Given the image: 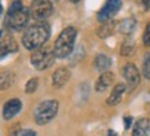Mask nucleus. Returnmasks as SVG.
<instances>
[{
    "label": "nucleus",
    "instance_id": "nucleus-1",
    "mask_svg": "<svg viewBox=\"0 0 150 136\" xmlns=\"http://www.w3.org/2000/svg\"><path fill=\"white\" fill-rule=\"evenodd\" d=\"M50 35H51V30H50V25L48 23H46V22L35 23V25L29 26L23 32L22 44L28 50L36 51L50 39Z\"/></svg>",
    "mask_w": 150,
    "mask_h": 136
},
{
    "label": "nucleus",
    "instance_id": "nucleus-2",
    "mask_svg": "<svg viewBox=\"0 0 150 136\" xmlns=\"http://www.w3.org/2000/svg\"><path fill=\"white\" fill-rule=\"evenodd\" d=\"M29 21V11L26 7H23L21 0H14L10 6L7 15L4 19V25L10 30H22L23 26Z\"/></svg>",
    "mask_w": 150,
    "mask_h": 136
},
{
    "label": "nucleus",
    "instance_id": "nucleus-3",
    "mask_svg": "<svg viewBox=\"0 0 150 136\" xmlns=\"http://www.w3.org/2000/svg\"><path fill=\"white\" fill-rule=\"evenodd\" d=\"M76 36H77V29L73 26L65 27L61 32L54 45V54L57 58H66L72 54Z\"/></svg>",
    "mask_w": 150,
    "mask_h": 136
},
{
    "label": "nucleus",
    "instance_id": "nucleus-4",
    "mask_svg": "<svg viewBox=\"0 0 150 136\" xmlns=\"http://www.w3.org/2000/svg\"><path fill=\"white\" fill-rule=\"evenodd\" d=\"M58 107L59 104L57 100L50 99V100H44L39 103L36 109H35V121H36L39 125H44V124H48L52 120V118L57 116L58 113Z\"/></svg>",
    "mask_w": 150,
    "mask_h": 136
},
{
    "label": "nucleus",
    "instance_id": "nucleus-5",
    "mask_svg": "<svg viewBox=\"0 0 150 136\" xmlns=\"http://www.w3.org/2000/svg\"><path fill=\"white\" fill-rule=\"evenodd\" d=\"M54 51H51L50 48H39L32 54L30 62H32L33 68H36L37 70H46L54 63Z\"/></svg>",
    "mask_w": 150,
    "mask_h": 136
},
{
    "label": "nucleus",
    "instance_id": "nucleus-6",
    "mask_svg": "<svg viewBox=\"0 0 150 136\" xmlns=\"http://www.w3.org/2000/svg\"><path fill=\"white\" fill-rule=\"evenodd\" d=\"M30 14L36 21H44L52 14V3L50 0H33L30 4Z\"/></svg>",
    "mask_w": 150,
    "mask_h": 136
},
{
    "label": "nucleus",
    "instance_id": "nucleus-7",
    "mask_svg": "<svg viewBox=\"0 0 150 136\" xmlns=\"http://www.w3.org/2000/svg\"><path fill=\"white\" fill-rule=\"evenodd\" d=\"M123 4V0H106L105 6L100 8V11L98 13V19L100 22H108L112 19V17H114L118 13V10Z\"/></svg>",
    "mask_w": 150,
    "mask_h": 136
},
{
    "label": "nucleus",
    "instance_id": "nucleus-8",
    "mask_svg": "<svg viewBox=\"0 0 150 136\" xmlns=\"http://www.w3.org/2000/svg\"><path fill=\"white\" fill-rule=\"evenodd\" d=\"M123 76L127 81L129 89H134L141 82V74L138 72V68L134 63H127L123 68Z\"/></svg>",
    "mask_w": 150,
    "mask_h": 136
},
{
    "label": "nucleus",
    "instance_id": "nucleus-9",
    "mask_svg": "<svg viewBox=\"0 0 150 136\" xmlns=\"http://www.w3.org/2000/svg\"><path fill=\"white\" fill-rule=\"evenodd\" d=\"M17 50H18V45H17V41L14 40V37L7 36L3 40L0 39V59H3L8 54L17 52Z\"/></svg>",
    "mask_w": 150,
    "mask_h": 136
},
{
    "label": "nucleus",
    "instance_id": "nucleus-10",
    "mask_svg": "<svg viewBox=\"0 0 150 136\" xmlns=\"http://www.w3.org/2000/svg\"><path fill=\"white\" fill-rule=\"evenodd\" d=\"M21 107H22V103L19 99H10L3 107V118L11 120L21 111Z\"/></svg>",
    "mask_w": 150,
    "mask_h": 136
},
{
    "label": "nucleus",
    "instance_id": "nucleus-11",
    "mask_svg": "<svg viewBox=\"0 0 150 136\" xmlns=\"http://www.w3.org/2000/svg\"><path fill=\"white\" fill-rule=\"evenodd\" d=\"M114 81V74L112 72H105L99 76V78L95 82V89L96 92H105Z\"/></svg>",
    "mask_w": 150,
    "mask_h": 136
},
{
    "label": "nucleus",
    "instance_id": "nucleus-12",
    "mask_svg": "<svg viewBox=\"0 0 150 136\" xmlns=\"http://www.w3.org/2000/svg\"><path fill=\"white\" fill-rule=\"evenodd\" d=\"M70 78V72L66 68H59L55 70V73L52 74V84L55 88H61L64 87Z\"/></svg>",
    "mask_w": 150,
    "mask_h": 136
},
{
    "label": "nucleus",
    "instance_id": "nucleus-13",
    "mask_svg": "<svg viewBox=\"0 0 150 136\" xmlns=\"http://www.w3.org/2000/svg\"><path fill=\"white\" fill-rule=\"evenodd\" d=\"M132 136H150V118H141L134 125Z\"/></svg>",
    "mask_w": 150,
    "mask_h": 136
},
{
    "label": "nucleus",
    "instance_id": "nucleus-14",
    "mask_svg": "<svg viewBox=\"0 0 150 136\" xmlns=\"http://www.w3.org/2000/svg\"><path fill=\"white\" fill-rule=\"evenodd\" d=\"M125 84H116L113 88V91H112V94H110V96L108 98V104H110V106H114V104H117L120 100H121V98H123V94L125 92Z\"/></svg>",
    "mask_w": 150,
    "mask_h": 136
},
{
    "label": "nucleus",
    "instance_id": "nucleus-15",
    "mask_svg": "<svg viewBox=\"0 0 150 136\" xmlns=\"http://www.w3.org/2000/svg\"><path fill=\"white\" fill-rule=\"evenodd\" d=\"M94 65H95V69L98 72L105 73V72H108V69L112 66V59H110L108 55L99 54V55H96Z\"/></svg>",
    "mask_w": 150,
    "mask_h": 136
},
{
    "label": "nucleus",
    "instance_id": "nucleus-16",
    "mask_svg": "<svg viewBox=\"0 0 150 136\" xmlns=\"http://www.w3.org/2000/svg\"><path fill=\"white\" fill-rule=\"evenodd\" d=\"M15 82V76L13 72L3 70L0 72V89H7Z\"/></svg>",
    "mask_w": 150,
    "mask_h": 136
},
{
    "label": "nucleus",
    "instance_id": "nucleus-17",
    "mask_svg": "<svg viewBox=\"0 0 150 136\" xmlns=\"http://www.w3.org/2000/svg\"><path fill=\"white\" fill-rule=\"evenodd\" d=\"M135 27H137V21L134 18H127L120 25V32L124 33V35H131L135 30Z\"/></svg>",
    "mask_w": 150,
    "mask_h": 136
},
{
    "label": "nucleus",
    "instance_id": "nucleus-18",
    "mask_svg": "<svg viewBox=\"0 0 150 136\" xmlns=\"http://www.w3.org/2000/svg\"><path fill=\"white\" fill-rule=\"evenodd\" d=\"M113 29H114V22L108 21V22H103V25H102L100 27H98L96 33H98V36H99V37L105 39V37L110 36V35L113 33Z\"/></svg>",
    "mask_w": 150,
    "mask_h": 136
},
{
    "label": "nucleus",
    "instance_id": "nucleus-19",
    "mask_svg": "<svg viewBox=\"0 0 150 136\" xmlns=\"http://www.w3.org/2000/svg\"><path fill=\"white\" fill-rule=\"evenodd\" d=\"M134 52H135V45L132 44V43H129V41L124 43L123 47H121V55L131 56V55H134Z\"/></svg>",
    "mask_w": 150,
    "mask_h": 136
},
{
    "label": "nucleus",
    "instance_id": "nucleus-20",
    "mask_svg": "<svg viewBox=\"0 0 150 136\" xmlns=\"http://www.w3.org/2000/svg\"><path fill=\"white\" fill-rule=\"evenodd\" d=\"M37 85H39V80H37V78H30V80L28 81L26 87H25L26 94H33V92L37 89Z\"/></svg>",
    "mask_w": 150,
    "mask_h": 136
},
{
    "label": "nucleus",
    "instance_id": "nucleus-21",
    "mask_svg": "<svg viewBox=\"0 0 150 136\" xmlns=\"http://www.w3.org/2000/svg\"><path fill=\"white\" fill-rule=\"evenodd\" d=\"M143 76L150 80V52L146 54L145 59H143Z\"/></svg>",
    "mask_w": 150,
    "mask_h": 136
},
{
    "label": "nucleus",
    "instance_id": "nucleus-22",
    "mask_svg": "<svg viewBox=\"0 0 150 136\" xmlns=\"http://www.w3.org/2000/svg\"><path fill=\"white\" fill-rule=\"evenodd\" d=\"M143 44L146 47H150V22L146 25L145 33H143Z\"/></svg>",
    "mask_w": 150,
    "mask_h": 136
},
{
    "label": "nucleus",
    "instance_id": "nucleus-23",
    "mask_svg": "<svg viewBox=\"0 0 150 136\" xmlns=\"http://www.w3.org/2000/svg\"><path fill=\"white\" fill-rule=\"evenodd\" d=\"M14 136H36V132L32 129H19L14 133Z\"/></svg>",
    "mask_w": 150,
    "mask_h": 136
},
{
    "label": "nucleus",
    "instance_id": "nucleus-24",
    "mask_svg": "<svg viewBox=\"0 0 150 136\" xmlns=\"http://www.w3.org/2000/svg\"><path fill=\"white\" fill-rule=\"evenodd\" d=\"M124 123H125V128H129V125H131V117H125Z\"/></svg>",
    "mask_w": 150,
    "mask_h": 136
},
{
    "label": "nucleus",
    "instance_id": "nucleus-25",
    "mask_svg": "<svg viewBox=\"0 0 150 136\" xmlns=\"http://www.w3.org/2000/svg\"><path fill=\"white\" fill-rule=\"evenodd\" d=\"M143 6H145V8H150V0H143Z\"/></svg>",
    "mask_w": 150,
    "mask_h": 136
},
{
    "label": "nucleus",
    "instance_id": "nucleus-26",
    "mask_svg": "<svg viewBox=\"0 0 150 136\" xmlns=\"http://www.w3.org/2000/svg\"><path fill=\"white\" fill-rule=\"evenodd\" d=\"M108 133H109V136H116V132H113V131H109Z\"/></svg>",
    "mask_w": 150,
    "mask_h": 136
},
{
    "label": "nucleus",
    "instance_id": "nucleus-27",
    "mask_svg": "<svg viewBox=\"0 0 150 136\" xmlns=\"http://www.w3.org/2000/svg\"><path fill=\"white\" fill-rule=\"evenodd\" d=\"M1 11H3V6H1V1H0V15H1Z\"/></svg>",
    "mask_w": 150,
    "mask_h": 136
},
{
    "label": "nucleus",
    "instance_id": "nucleus-28",
    "mask_svg": "<svg viewBox=\"0 0 150 136\" xmlns=\"http://www.w3.org/2000/svg\"><path fill=\"white\" fill-rule=\"evenodd\" d=\"M70 1H72V3H77L79 0H70Z\"/></svg>",
    "mask_w": 150,
    "mask_h": 136
},
{
    "label": "nucleus",
    "instance_id": "nucleus-29",
    "mask_svg": "<svg viewBox=\"0 0 150 136\" xmlns=\"http://www.w3.org/2000/svg\"><path fill=\"white\" fill-rule=\"evenodd\" d=\"M0 37H1V32H0Z\"/></svg>",
    "mask_w": 150,
    "mask_h": 136
}]
</instances>
